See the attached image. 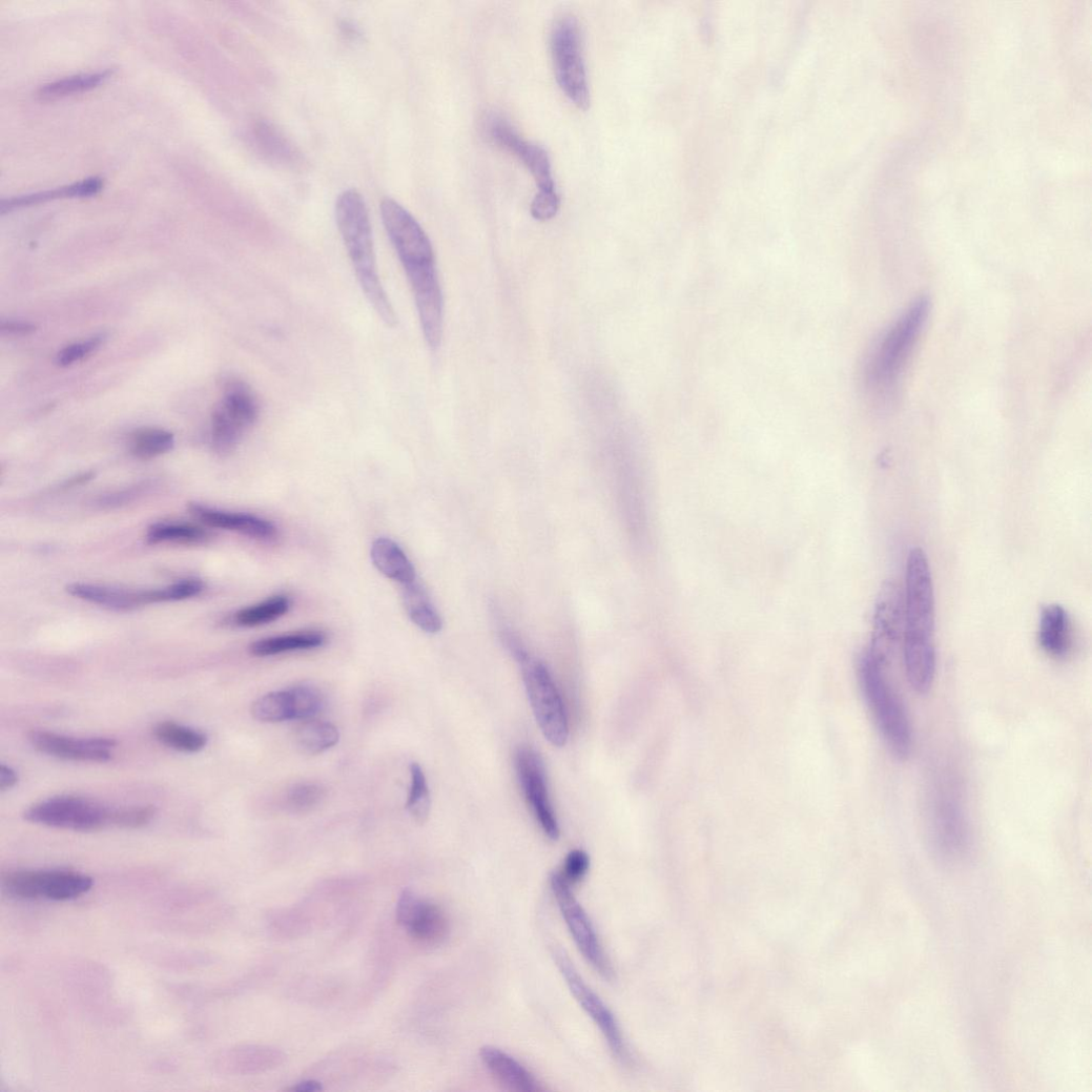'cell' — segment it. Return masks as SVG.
<instances>
[{
    "label": "cell",
    "mask_w": 1092,
    "mask_h": 1092,
    "mask_svg": "<svg viewBox=\"0 0 1092 1092\" xmlns=\"http://www.w3.org/2000/svg\"><path fill=\"white\" fill-rule=\"evenodd\" d=\"M904 600L903 660L910 686L921 695L931 688L935 676L934 594L925 552L909 553Z\"/></svg>",
    "instance_id": "1"
},
{
    "label": "cell",
    "mask_w": 1092,
    "mask_h": 1092,
    "mask_svg": "<svg viewBox=\"0 0 1092 1092\" xmlns=\"http://www.w3.org/2000/svg\"><path fill=\"white\" fill-rule=\"evenodd\" d=\"M336 223L358 283L377 315L388 327L397 317L382 284L376 262L370 212L362 194L348 189L335 204Z\"/></svg>",
    "instance_id": "2"
},
{
    "label": "cell",
    "mask_w": 1092,
    "mask_h": 1092,
    "mask_svg": "<svg viewBox=\"0 0 1092 1092\" xmlns=\"http://www.w3.org/2000/svg\"><path fill=\"white\" fill-rule=\"evenodd\" d=\"M890 662L869 648L862 663L865 696L890 751L899 759L909 757L912 727L901 695L889 676Z\"/></svg>",
    "instance_id": "3"
},
{
    "label": "cell",
    "mask_w": 1092,
    "mask_h": 1092,
    "mask_svg": "<svg viewBox=\"0 0 1092 1092\" xmlns=\"http://www.w3.org/2000/svg\"><path fill=\"white\" fill-rule=\"evenodd\" d=\"M929 315V302L920 298L882 337L867 363L866 383L870 390L893 394L920 339Z\"/></svg>",
    "instance_id": "4"
},
{
    "label": "cell",
    "mask_w": 1092,
    "mask_h": 1092,
    "mask_svg": "<svg viewBox=\"0 0 1092 1092\" xmlns=\"http://www.w3.org/2000/svg\"><path fill=\"white\" fill-rule=\"evenodd\" d=\"M551 53L557 83L564 96L579 109L588 110L591 90L581 30L572 16L559 18L551 33Z\"/></svg>",
    "instance_id": "5"
},
{
    "label": "cell",
    "mask_w": 1092,
    "mask_h": 1092,
    "mask_svg": "<svg viewBox=\"0 0 1092 1092\" xmlns=\"http://www.w3.org/2000/svg\"><path fill=\"white\" fill-rule=\"evenodd\" d=\"M259 416L260 403L254 392L244 383L229 384L211 417L213 451L221 456L231 455Z\"/></svg>",
    "instance_id": "6"
},
{
    "label": "cell",
    "mask_w": 1092,
    "mask_h": 1092,
    "mask_svg": "<svg viewBox=\"0 0 1092 1092\" xmlns=\"http://www.w3.org/2000/svg\"><path fill=\"white\" fill-rule=\"evenodd\" d=\"M115 810L88 798L57 796L28 808L24 818L37 825L89 832L114 826Z\"/></svg>",
    "instance_id": "7"
},
{
    "label": "cell",
    "mask_w": 1092,
    "mask_h": 1092,
    "mask_svg": "<svg viewBox=\"0 0 1092 1092\" xmlns=\"http://www.w3.org/2000/svg\"><path fill=\"white\" fill-rule=\"evenodd\" d=\"M529 699L544 738L555 747H563L569 739L564 704L547 666L530 658L522 664Z\"/></svg>",
    "instance_id": "8"
},
{
    "label": "cell",
    "mask_w": 1092,
    "mask_h": 1092,
    "mask_svg": "<svg viewBox=\"0 0 1092 1092\" xmlns=\"http://www.w3.org/2000/svg\"><path fill=\"white\" fill-rule=\"evenodd\" d=\"M551 888L577 949L603 978L612 981L614 970L592 920L559 872L552 873Z\"/></svg>",
    "instance_id": "9"
},
{
    "label": "cell",
    "mask_w": 1092,
    "mask_h": 1092,
    "mask_svg": "<svg viewBox=\"0 0 1092 1092\" xmlns=\"http://www.w3.org/2000/svg\"><path fill=\"white\" fill-rule=\"evenodd\" d=\"M552 956L556 966L563 976L565 984L574 995L577 1003L592 1017L606 1041L611 1052L620 1062L626 1063L629 1051L626 1044L614 1012L604 1001L582 980L568 954L553 946Z\"/></svg>",
    "instance_id": "10"
},
{
    "label": "cell",
    "mask_w": 1092,
    "mask_h": 1092,
    "mask_svg": "<svg viewBox=\"0 0 1092 1092\" xmlns=\"http://www.w3.org/2000/svg\"><path fill=\"white\" fill-rule=\"evenodd\" d=\"M9 894L20 899L69 901L89 892L92 879L70 870H20L4 880Z\"/></svg>",
    "instance_id": "11"
},
{
    "label": "cell",
    "mask_w": 1092,
    "mask_h": 1092,
    "mask_svg": "<svg viewBox=\"0 0 1092 1092\" xmlns=\"http://www.w3.org/2000/svg\"><path fill=\"white\" fill-rule=\"evenodd\" d=\"M486 130L498 147L513 153L527 166L539 191H557L550 157L540 145L526 140L511 123L497 116L488 118Z\"/></svg>",
    "instance_id": "12"
},
{
    "label": "cell",
    "mask_w": 1092,
    "mask_h": 1092,
    "mask_svg": "<svg viewBox=\"0 0 1092 1092\" xmlns=\"http://www.w3.org/2000/svg\"><path fill=\"white\" fill-rule=\"evenodd\" d=\"M515 763L523 791L544 833L553 841L558 840L560 830L550 802L542 758L533 748L521 747Z\"/></svg>",
    "instance_id": "13"
},
{
    "label": "cell",
    "mask_w": 1092,
    "mask_h": 1092,
    "mask_svg": "<svg viewBox=\"0 0 1092 1092\" xmlns=\"http://www.w3.org/2000/svg\"><path fill=\"white\" fill-rule=\"evenodd\" d=\"M396 920L412 939L425 945H439L450 934L446 912L439 906L420 900L409 889L399 897Z\"/></svg>",
    "instance_id": "14"
},
{
    "label": "cell",
    "mask_w": 1092,
    "mask_h": 1092,
    "mask_svg": "<svg viewBox=\"0 0 1092 1092\" xmlns=\"http://www.w3.org/2000/svg\"><path fill=\"white\" fill-rule=\"evenodd\" d=\"M32 746L41 754L76 762L105 763L116 749L117 743L105 738H71L48 732H33L28 736Z\"/></svg>",
    "instance_id": "15"
},
{
    "label": "cell",
    "mask_w": 1092,
    "mask_h": 1092,
    "mask_svg": "<svg viewBox=\"0 0 1092 1092\" xmlns=\"http://www.w3.org/2000/svg\"><path fill=\"white\" fill-rule=\"evenodd\" d=\"M188 511L191 516L209 528L233 531L265 541L272 540L277 535L276 528L271 522L255 516L215 511L200 503H190Z\"/></svg>",
    "instance_id": "16"
},
{
    "label": "cell",
    "mask_w": 1092,
    "mask_h": 1092,
    "mask_svg": "<svg viewBox=\"0 0 1092 1092\" xmlns=\"http://www.w3.org/2000/svg\"><path fill=\"white\" fill-rule=\"evenodd\" d=\"M480 1058L489 1072L509 1090L540 1092L545 1088L522 1064L495 1047L480 1049Z\"/></svg>",
    "instance_id": "17"
},
{
    "label": "cell",
    "mask_w": 1092,
    "mask_h": 1092,
    "mask_svg": "<svg viewBox=\"0 0 1092 1092\" xmlns=\"http://www.w3.org/2000/svg\"><path fill=\"white\" fill-rule=\"evenodd\" d=\"M934 825L942 845L951 851L960 850L966 840L962 807L954 788H942L934 797Z\"/></svg>",
    "instance_id": "18"
},
{
    "label": "cell",
    "mask_w": 1092,
    "mask_h": 1092,
    "mask_svg": "<svg viewBox=\"0 0 1092 1092\" xmlns=\"http://www.w3.org/2000/svg\"><path fill=\"white\" fill-rule=\"evenodd\" d=\"M1041 647L1054 659H1063L1072 644L1071 623L1066 610L1058 604L1043 607L1039 620Z\"/></svg>",
    "instance_id": "19"
},
{
    "label": "cell",
    "mask_w": 1092,
    "mask_h": 1092,
    "mask_svg": "<svg viewBox=\"0 0 1092 1092\" xmlns=\"http://www.w3.org/2000/svg\"><path fill=\"white\" fill-rule=\"evenodd\" d=\"M68 595L114 611H130L151 604L150 591L130 592L76 582L66 588Z\"/></svg>",
    "instance_id": "20"
},
{
    "label": "cell",
    "mask_w": 1092,
    "mask_h": 1092,
    "mask_svg": "<svg viewBox=\"0 0 1092 1092\" xmlns=\"http://www.w3.org/2000/svg\"><path fill=\"white\" fill-rule=\"evenodd\" d=\"M371 557L375 566L387 577L407 585L416 580L415 569L400 549V547L388 538H379L374 541Z\"/></svg>",
    "instance_id": "21"
},
{
    "label": "cell",
    "mask_w": 1092,
    "mask_h": 1092,
    "mask_svg": "<svg viewBox=\"0 0 1092 1092\" xmlns=\"http://www.w3.org/2000/svg\"><path fill=\"white\" fill-rule=\"evenodd\" d=\"M102 188L103 181L99 178H91L84 180L80 183L59 187L53 190H46L42 192L13 198L9 200H4L2 202V207H0V209H2L3 213H6L16 209L38 205L41 203H46L48 201H55L59 199L91 197L99 193L102 190Z\"/></svg>",
    "instance_id": "22"
},
{
    "label": "cell",
    "mask_w": 1092,
    "mask_h": 1092,
    "mask_svg": "<svg viewBox=\"0 0 1092 1092\" xmlns=\"http://www.w3.org/2000/svg\"><path fill=\"white\" fill-rule=\"evenodd\" d=\"M403 600L411 621L428 634L439 633L444 621L416 580L403 586Z\"/></svg>",
    "instance_id": "23"
},
{
    "label": "cell",
    "mask_w": 1092,
    "mask_h": 1092,
    "mask_svg": "<svg viewBox=\"0 0 1092 1092\" xmlns=\"http://www.w3.org/2000/svg\"><path fill=\"white\" fill-rule=\"evenodd\" d=\"M326 640L323 633H297L257 640L250 645L249 651L254 657L267 658L287 652L317 648L323 646Z\"/></svg>",
    "instance_id": "24"
},
{
    "label": "cell",
    "mask_w": 1092,
    "mask_h": 1092,
    "mask_svg": "<svg viewBox=\"0 0 1092 1092\" xmlns=\"http://www.w3.org/2000/svg\"><path fill=\"white\" fill-rule=\"evenodd\" d=\"M304 721L295 732V744L302 753L316 756L337 745L339 732L334 724L314 719Z\"/></svg>",
    "instance_id": "25"
},
{
    "label": "cell",
    "mask_w": 1092,
    "mask_h": 1092,
    "mask_svg": "<svg viewBox=\"0 0 1092 1092\" xmlns=\"http://www.w3.org/2000/svg\"><path fill=\"white\" fill-rule=\"evenodd\" d=\"M253 717L267 723L297 720V705L293 688L269 693L252 705Z\"/></svg>",
    "instance_id": "26"
},
{
    "label": "cell",
    "mask_w": 1092,
    "mask_h": 1092,
    "mask_svg": "<svg viewBox=\"0 0 1092 1092\" xmlns=\"http://www.w3.org/2000/svg\"><path fill=\"white\" fill-rule=\"evenodd\" d=\"M154 736L163 745L185 754H197L207 745V737L192 727L164 721L154 727Z\"/></svg>",
    "instance_id": "27"
},
{
    "label": "cell",
    "mask_w": 1092,
    "mask_h": 1092,
    "mask_svg": "<svg viewBox=\"0 0 1092 1092\" xmlns=\"http://www.w3.org/2000/svg\"><path fill=\"white\" fill-rule=\"evenodd\" d=\"M174 435L163 429L145 428L130 436L129 451L141 460H149L170 452L174 447Z\"/></svg>",
    "instance_id": "28"
},
{
    "label": "cell",
    "mask_w": 1092,
    "mask_h": 1092,
    "mask_svg": "<svg viewBox=\"0 0 1092 1092\" xmlns=\"http://www.w3.org/2000/svg\"><path fill=\"white\" fill-rule=\"evenodd\" d=\"M112 76V70L106 69L89 75L69 77L42 87L38 91V98L42 101L57 100L90 91L105 83Z\"/></svg>",
    "instance_id": "29"
},
{
    "label": "cell",
    "mask_w": 1092,
    "mask_h": 1092,
    "mask_svg": "<svg viewBox=\"0 0 1092 1092\" xmlns=\"http://www.w3.org/2000/svg\"><path fill=\"white\" fill-rule=\"evenodd\" d=\"M209 534L195 526L185 523H157L149 528L147 539L150 543H202L208 540Z\"/></svg>",
    "instance_id": "30"
},
{
    "label": "cell",
    "mask_w": 1092,
    "mask_h": 1092,
    "mask_svg": "<svg viewBox=\"0 0 1092 1092\" xmlns=\"http://www.w3.org/2000/svg\"><path fill=\"white\" fill-rule=\"evenodd\" d=\"M290 609L287 597L276 596L257 605L247 607L236 613L234 622L239 626L254 627L268 624L283 617Z\"/></svg>",
    "instance_id": "31"
},
{
    "label": "cell",
    "mask_w": 1092,
    "mask_h": 1092,
    "mask_svg": "<svg viewBox=\"0 0 1092 1092\" xmlns=\"http://www.w3.org/2000/svg\"><path fill=\"white\" fill-rule=\"evenodd\" d=\"M410 775L411 786L406 809L416 823L424 824L428 820L431 809L429 786L419 764H411Z\"/></svg>",
    "instance_id": "32"
},
{
    "label": "cell",
    "mask_w": 1092,
    "mask_h": 1092,
    "mask_svg": "<svg viewBox=\"0 0 1092 1092\" xmlns=\"http://www.w3.org/2000/svg\"><path fill=\"white\" fill-rule=\"evenodd\" d=\"M326 797L323 786L301 783L290 787L284 796V807L291 813L306 815L317 808Z\"/></svg>",
    "instance_id": "33"
},
{
    "label": "cell",
    "mask_w": 1092,
    "mask_h": 1092,
    "mask_svg": "<svg viewBox=\"0 0 1092 1092\" xmlns=\"http://www.w3.org/2000/svg\"><path fill=\"white\" fill-rule=\"evenodd\" d=\"M590 868L591 858L589 853L581 849H575L568 853L559 873L570 886H573L586 878Z\"/></svg>",
    "instance_id": "34"
},
{
    "label": "cell",
    "mask_w": 1092,
    "mask_h": 1092,
    "mask_svg": "<svg viewBox=\"0 0 1092 1092\" xmlns=\"http://www.w3.org/2000/svg\"><path fill=\"white\" fill-rule=\"evenodd\" d=\"M157 817L153 807H131L116 809L114 826L122 828H141L149 825Z\"/></svg>",
    "instance_id": "35"
},
{
    "label": "cell",
    "mask_w": 1092,
    "mask_h": 1092,
    "mask_svg": "<svg viewBox=\"0 0 1092 1092\" xmlns=\"http://www.w3.org/2000/svg\"><path fill=\"white\" fill-rule=\"evenodd\" d=\"M103 341L104 336L98 335L88 341L69 345L59 353L58 363L62 367L70 366V364L83 359L97 350L102 345Z\"/></svg>",
    "instance_id": "36"
},
{
    "label": "cell",
    "mask_w": 1092,
    "mask_h": 1092,
    "mask_svg": "<svg viewBox=\"0 0 1092 1092\" xmlns=\"http://www.w3.org/2000/svg\"><path fill=\"white\" fill-rule=\"evenodd\" d=\"M560 206V198L557 191L542 192L538 191L532 203V214L535 220L540 222L551 221L554 218Z\"/></svg>",
    "instance_id": "37"
},
{
    "label": "cell",
    "mask_w": 1092,
    "mask_h": 1092,
    "mask_svg": "<svg viewBox=\"0 0 1092 1092\" xmlns=\"http://www.w3.org/2000/svg\"><path fill=\"white\" fill-rule=\"evenodd\" d=\"M501 640L508 651L512 653L513 657L521 665L531 658L520 638L513 632L503 630L501 632Z\"/></svg>",
    "instance_id": "38"
},
{
    "label": "cell",
    "mask_w": 1092,
    "mask_h": 1092,
    "mask_svg": "<svg viewBox=\"0 0 1092 1092\" xmlns=\"http://www.w3.org/2000/svg\"><path fill=\"white\" fill-rule=\"evenodd\" d=\"M18 782L19 775L12 766L5 764L0 766V789H12L18 784Z\"/></svg>",
    "instance_id": "39"
},
{
    "label": "cell",
    "mask_w": 1092,
    "mask_h": 1092,
    "mask_svg": "<svg viewBox=\"0 0 1092 1092\" xmlns=\"http://www.w3.org/2000/svg\"><path fill=\"white\" fill-rule=\"evenodd\" d=\"M2 329L14 334H28L35 330V327L22 322H7L3 323Z\"/></svg>",
    "instance_id": "40"
},
{
    "label": "cell",
    "mask_w": 1092,
    "mask_h": 1092,
    "mask_svg": "<svg viewBox=\"0 0 1092 1092\" xmlns=\"http://www.w3.org/2000/svg\"><path fill=\"white\" fill-rule=\"evenodd\" d=\"M322 1089H323L322 1084L320 1081H316V1080H313V1079L312 1080H305V1081L298 1084L297 1086H294L293 1088H291V1090L300 1091V1092H314V1091H320Z\"/></svg>",
    "instance_id": "41"
}]
</instances>
